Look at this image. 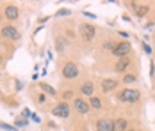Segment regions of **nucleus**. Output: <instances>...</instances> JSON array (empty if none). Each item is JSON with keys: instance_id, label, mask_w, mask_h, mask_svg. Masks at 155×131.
<instances>
[{"instance_id": "obj_1", "label": "nucleus", "mask_w": 155, "mask_h": 131, "mask_svg": "<svg viewBox=\"0 0 155 131\" xmlns=\"http://www.w3.org/2000/svg\"><path fill=\"white\" fill-rule=\"evenodd\" d=\"M141 94L139 90H136V89H123V90H120L118 92V99L121 103H136L139 101Z\"/></svg>"}, {"instance_id": "obj_2", "label": "nucleus", "mask_w": 155, "mask_h": 131, "mask_svg": "<svg viewBox=\"0 0 155 131\" xmlns=\"http://www.w3.org/2000/svg\"><path fill=\"white\" fill-rule=\"evenodd\" d=\"M78 76V67L75 62H66L62 66V78L64 80H73Z\"/></svg>"}, {"instance_id": "obj_3", "label": "nucleus", "mask_w": 155, "mask_h": 131, "mask_svg": "<svg viewBox=\"0 0 155 131\" xmlns=\"http://www.w3.org/2000/svg\"><path fill=\"white\" fill-rule=\"evenodd\" d=\"M130 50H132V46H130V43H127V41H123V43L114 44V48H112L110 51H112V55H116V57L123 58V57H128Z\"/></svg>"}, {"instance_id": "obj_4", "label": "nucleus", "mask_w": 155, "mask_h": 131, "mask_svg": "<svg viewBox=\"0 0 155 131\" xmlns=\"http://www.w3.org/2000/svg\"><path fill=\"white\" fill-rule=\"evenodd\" d=\"M80 36L84 41H93L96 36V29L91 23H84V25H80Z\"/></svg>"}, {"instance_id": "obj_5", "label": "nucleus", "mask_w": 155, "mask_h": 131, "mask_svg": "<svg viewBox=\"0 0 155 131\" xmlns=\"http://www.w3.org/2000/svg\"><path fill=\"white\" fill-rule=\"evenodd\" d=\"M52 114L55 117H62V119H66V117L70 115V104L68 103H59V104H55L54 106V110H52Z\"/></svg>"}, {"instance_id": "obj_6", "label": "nucleus", "mask_w": 155, "mask_h": 131, "mask_svg": "<svg viewBox=\"0 0 155 131\" xmlns=\"http://www.w3.org/2000/svg\"><path fill=\"white\" fill-rule=\"evenodd\" d=\"M0 34H2L5 39H13V41H18V39H20V32H18V29H15L13 25H5Z\"/></svg>"}, {"instance_id": "obj_7", "label": "nucleus", "mask_w": 155, "mask_h": 131, "mask_svg": "<svg viewBox=\"0 0 155 131\" xmlns=\"http://www.w3.org/2000/svg\"><path fill=\"white\" fill-rule=\"evenodd\" d=\"M96 131H114V120H110V119H100L96 122Z\"/></svg>"}, {"instance_id": "obj_8", "label": "nucleus", "mask_w": 155, "mask_h": 131, "mask_svg": "<svg viewBox=\"0 0 155 131\" xmlns=\"http://www.w3.org/2000/svg\"><path fill=\"white\" fill-rule=\"evenodd\" d=\"M73 106H75V110H77L78 114H82V115H84V114H87V112H89V108H91V106H89V103H86L84 99H80V98L73 99Z\"/></svg>"}, {"instance_id": "obj_9", "label": "nucleus", "mask_w": 155, "mask_h": 131, "mask_svg": "<svg viewBox=\"0 0 155 131\" xmlns=\"http://www.w3.org/2000/svg\"><path fill=\"white\" fill-rule=\"evenodd\" d=\"M116 87H118V80H114V78H105L102 82V90L104 92H112Z\"/></svg>"}, {"instance_id": "obj_10", "label": "nucleus", "mask_w": 155, "mask_h": 131, "mask_svg": "<svg viewBox=\"0 0 155 131\" xmlns=\"http://www.w3.org/2000/svg\"><path fill=\"white\" fill-rule=\"evenodd\" d=\"M18 14H20V11H18V7H16V5L9 4V5L5 7V18H7L9 21H15L16 18H18Z\"/></svg>"}, {"instance_id": "obj_11", "label": "nucleus", "mask_w": 155, "mask_h": 131, "mask_svg": "<svg viewBox=\"0 0 155 131\" xmlns=\"http://www.w3.org/2000/svg\"><path fill=\"white\" fill-rule=\"evenodd\" d=\"M128 66H130V58L123 57L116 62V67H114V69H116V73H125V71L128 69Z\"/></svg>"}, {"instance_id": "obj_12", "label": "nucleus", "mask_w": 155, "mask_h": 131, "mask_svg": "<svg viewBox=\"0 0 155 131\" xmlns=\"http://www.w3.org/2000/svg\"><path fill=\"white\" fill-rule=\"evenodd\" d=\"M93 90H94V87L91 82H86V83L80 85V94L82 96H93Z\"/></svg>"}, {"instance_id": "obj_13", "label": "nucleus", "mask_w": 155, "mask_h": 131, "mask_svg": "<svg viewBox=\"0 0 155 131\" xmlns=\"http://www.w3.org/2000/svg\"><path fill=\"white\" fill-rule=\"evenodd\" d=\"M127 126H128L127 119H118V120H114V131H127Z\"/></svg>"}, {"instance_id": "obj_14", "label": "nucleus", "mask_w": 155, "mask_h": 131, "mask_svg": "<svg viewBox=\"0 0 155 131\" xmlns=\"http://www.w3.org/2000/svg\"><path fill=\"white\" fill-rule=\"evenodd\" d=\"M66 48H68V41L62 39V37H57V39H55V50H57V51H64Z\"/></svg>"}, {"instance_id": "obj_15", "label": "nucleus", "mask_w": 155, "mask_h": 131, "mask_svg": "<svg viewBox=\"0 0 155 131\" xmlns=\"http://www.w3.org/2000/svg\"><path fill=\"white\" fill-rule=\"evenodd\" d=\"M41 90L47 92L48 96H57V90L52 87V85H48V83H43V82H41Z\"/></svg>"}, {"instance_id": "obj_16", "label": "nucleus", "mask_w": 155, "mask_h": 131, "mask_svg": "<svg viewBox=\"0 0 155 131\" xmlns=\"http://www.w3.org/2000/svg\"><path fill=\"white\" fill-rule=\"evenodd\" d=\"M89 106L91 108H96V110H100L102 108V101H100V98H91V101H89Z\"/></svg>"}, {"instance_id": "obj_17", "label": "nucleus", "mask_w": 155, "mask_h": 131, "mask_svg": "<svg viewBox=\"0 0 155 131\" xmlns=\"http://www.w3.org/2000/svg\"><path fill=\"white\" fill-rule=\"evenodd\" d=\"M136 11H137V16H139V18H143V16L150 11V7H148V5H137V9H136Z\"/></svg>"}, {"instance_id": "obj_18", "label": "nucleus", "mask_w": 155, "mask_h": 131, "mask_svg": "<svg viewBox=\"0 0 155 131\" xmlns=\"http://www.w3.org/2000/svg\"><path fill=\"white\" fill-rule=\"evenodd\" d=\"M62 99H64V103L70 101V99H73V90H64V92H62Z\"/></svg>"}, {"instance_id": "obj_19", "label": "nucleus", "mask_w": 155, "mask_h": 131, "mask_svg": "<svg viewBox=\"0 0 155 131\" xmlns=\"http://www.w3.org/2000/svg\"><path fill=\"white\" fill-rule=\"evenodd\" d=\"M134 82H136V76L134 74H125L123 76V83H127V85L128 83H134Z\"/></svg>"}, {"instance_id": "obj_20", "label": "nucleus", "mask_w": 155, "mask_h": 131, "mask_svg": "<svg viewBox=\"0 0 155 131\" xmlns=\"http://www.w3.org/2000/svg\"><path fill=\"white\" fill-rule=\"evenodd\" d=\"M0 129H4V131H16V126H9V124H5V122H0Z\"/></svg>"}, {"instance_id": "obj_21", "label": "nucleus", "mask_w": 155, "mask_h": 131, "mask_svg": "<svg viewBox=\"0 0 155 131\" xmlns=\"http://www.w3.org/2000/svg\"><path fill=\"white\" fill-rule=\"evenodd\" d=\"M29 124V120H23V119H18V120H15V126L16 128H23V126H27Z\"/></svg>"}, {"instance_id": "obj_22", "label": "nucleus", "mask_w": 155, "mask_h": 131, "mask_svg": "<svg viewBox=\"0 0 155 131\" xmlns=\"http://www.w3.org/2000/svg\"><path fill=\"white\" fill-rule=\"evenodd\" d=\"M71 14V11L70 9H61V11H57L55 13V16H70Z\"/></svg>"}, {"instance_id": "obj_23", "label": "nucleus", "mask_w": 155, "mask_h": 131, "mask_svg": "<svg viewBox=\"0 0 155 131\" xmlns=\"http://www.w3.org/2000/svg\"><path fill=\"white\" fill-rule=\"evenodd\" d=\"M143 50H144V53H146V55H152V48H150V44L143 43Z\"/></svg>"}, {"instance_id": "obj_24", "label": "nucleus", "mask_w": 155, "mask_h": 131, "mask_svg": "<svg viewBox=\"0 0 155 131\" xmlns=\"http://www.w3.org/2000/svg\"><path fill=\"white\" fill-rule=\"evenodd\" d=\"M45 99H47V98H45V94H39V96H38V101H39V103H45Z\"/></svg>"}, {"instance_id": "obj_25", "label": "nucleus", "mask_w": 155, "mask_h": 131, "mask_svg": "<svg viewBox=\"0 0 155 131\" xmlns=\"http://www.w3.org/2000/svg\"><path fill=\"white\" fill-rule=\"evenodd\" d=\"M120 36H121V37H123V39H127V37H128V36H130V34H128V32H123V30H121V32H120Z\"/></svg>"}, {"instance_id": "obj_26", "label": "nucleus", "mask_w": 155, "mask_h": 131, "mask_svg": "<svg viewBox=\"0 0 155 131\" xmlns=\"http://www.w3.org/2000/svg\"><path fill=\"white\" fill-rule=\"evenodd\" d=\"M32 120H34V122H41V120H39V117H38V115H36V114H32Z\"/></svg>"}, {"instance_id": "obj_27", "label": "nucleus", "mask_w": 155, "mask_h": 131, "mask_svg": "<svg viewBox=\"0 0 155 131\" xmlns=\"http://www.w3.org/2000/svg\"><path fill=\"white\" fill-rule=\"evenodd\" d=\"M32 114L31 112H29V108H25V110H23V117H31Z\"/></svg>"}, {"instance_id": "obj_28", "label": "nucleus", "mask_w": 155, "mask_h": 131, "mask_svg": "<svg viewBox=\"0 0 155 131\" xmlns=\"http://www.w3.org/2000/svg\"><path fill=\"white\" fill-rule=\"evenodd\" d=\"M84 14L87 16V18H96V16H94V14H93V13H86V11H84Z\"/></svg>"}, {"instance_id": "obj_29", "label": "nucleus", "mask_w": 155, "mask_h": 131, "mask_svg": "<svg viewBox=\"0 0 155 131\" xmlns=\"http://www.w3.org/2000/svg\"><path fill=\"white\" fill-rule=\"evenodd\" d=\"M127 131H134V129H127Z\"/></svg>"}, {"instance_id": "obj_30", "label": "nucleus", "mask_w": 155, "mask_h": 131, "mask_svg": "<svg viewBox=\"0 0 155 131\" xmlns=\"http://www.w3.org/2000/svg\"><path fill=\"white\" fill-rule=\"evenodd\" d=\"M0 20H2V16H0Z\"/></svg>"}]
</instances>
